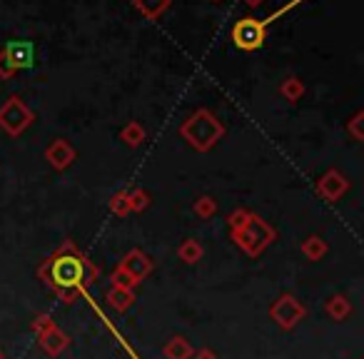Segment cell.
I'll use <instances>...</instances> for the list:
<instances>
[{"mask_svg":"<svg viewBox=\"0 0 364 359\" xmlns=\"http://www.w3.org/2000/svg\"><path fill=\"white\" fill-rule=\"evenodd\" d=\"M195 213L200 215V218H213L215 213H218V203H215L213 198H200L198 203H195Z\"/></svg>","mask_w":364,"mask_h":359,"instance_id":"21","label":"cell"},{"mask_svg":"<svg viewBox=\"0 0 364 359\" xmlns=\"http://www.w3.org/2000/svg\"><path fill=\"white\" fill-rule=\"evenodd\" d=\"M122 269H125L127 274H130L135 282H140V279H145L147 274H150V269H152V262H150V257L147 254H142L140 250H132L130 254L125 257V262L120 264Z\"/></svg>","mask_w":364,"mask_h":359,"instance_id":"10","label":"cell"},{"mask_svg":"<svg viewBox=\"0 0 364 359\" xmlns=\"http://www.w3.org/2000/svg\"><path fill=\"white\" fill-rule=\"evenodd\" d=\"M252 218V213H247V210H235L232 215H230V230H240V227H245L247 225V220Z\"/></svg>","mask_w":364,"mask_h":359,"instance_id":"24","label":"cell"},{"mask_svg":"<svg viewBox=\"0 0 364 359\" xmlns=\"http://www.w3.org/2000/svg\"><path fill=\"white\" fill-rule=\"evenodd\" d=\"M112 284H115V287H125V289H132V287H135V279H132L130 277V274H127L125 272V269H122V267H117L115 269V274H112Z\"/></svg>","mask_w":364,"mask_h":359,"instance_id":"23","label":"cell"},{"mask_svg":"<svg viewBox=\"0 0 364 359\" xmlns=\"http://www.w3.org/2000/svg\"><path fill=\"white\" fill-rule=\"evenodd\" d=\"M43 274L65 302H75V292H80L85 284L95 282L97 269L87 259H82L73 250V245H68L58 254H53L50 262L43 267Z\"/></svg>","mask_w":364,"mask_h":359,"instance_id":"1","label":"cell"},{"mask_svg":"<svg viewBox=\"0 0 364 359\" xmlns=\"http://www.w3.org/2000/svg\"><path fill=\"white\" fill-rule=\"evenodd\" d=\"M0 359H3V352H0Z\"/></svg>","mask_w":364,"mask_h":359,"instance_id":"29","label":"cell"},{"mask_svg":"<svg viewBox=\"0 0 364 359\" xmlns=\"http://www.w3.org/2000/svg\"><path fill=\"white\" fill-rule=\"evenodd\" d=\"M213 3H220V0H213Z\"/></svg>","mask_w":364,"mask_h":359,"instance_id":"30","label":"cell"},{"mask_svg":"<svg viewBox=\"0 0 364 359\" xmlns=\"http://www.w3.org/2000/svg\"><path fill=\"white\" fill-rule=\"evenodd\" d=\"M272 317L277 319V324H282L284 329H292L299 319L304 317V307L292 297V294H284L277 302L272 304Z\"/></svg>","mask_w":364,"mask_h":359,"instance_id":"6","label":"cell"},{"mask_svg":"<svg viewBox=\"0 0 364 359\" xmlns=\"http://www.w3.org/2000/svg\"><path fill=\"white\" fill-rule=\"evenodd\" d=\"M302 252L307 254L312 262H317V259H322L324 252H327V245H324V240H319V237H309V240H304Z\"/></svg>","mask_w":364,"mask_h":359,"instance_id":"16","label":"cell"},{"mask_svg":"<svg viewBox=\"0 0 364 359\" xmlns=\"http://www.w3.org/2000/svg\"><path fill=\"white\" fill-rule=\"evenodd\" d=\"M327 312L332 314L334 319H344L349 312H352V304L347 302V297H342V294H337V297L329 299L327 304Z\"/></svg>","mask_w":364,"mask_h":359,"instance_id":"17","label":"cell"},{"mask_svg":"<svg viewBox=\"0 0 364 359\" xmlns=\"http://www.w3.org/2000/svg\"><path fill=\"white\" fill-rule=\"evenodd\" d=\"M180 135L185 137L195 150L205 152L218 145V140L225 135V127L210 110H198L190 120H185V125L180 127Z\"/></svg>","mask_w":364,"mask_h":359,"instance_id":"2","label":"cell"},{"mask_svg":"<svg viewBox=\"0 0 364 359\" xmlns=\"http://www.w3.org/2000/svg\"><path fill=\"white\" fill-rule=\"evenodd\" d=\"M68 344H70V339H68L60 329L50 327V329H46V332H41V347L46 349L48 354H53V357H55V354H60Z\"/></svg>","mask_w":364,"mask_h":359,"instance_id":"11","label":"cell"},{"mask_svg":"<svg viewBox=\"0 0 364 359\" xmlns=\"http://www.w3.org/2000/svg\"><path fill=\"white\" fill-rule=\"evenodd\" d=\"M16 73H18V68L13 65L11 58H8L6 53L0 50V77H3V80H8V77H13Z\"/></svg>","mask_w":364,"mask_h":359,"instance_id":"25","label":"cell"},{"mask_svg":"<svg viewBox=\"0 0 364 359\" xmlns=\"http://www.w3.org/2000/svg\"><path fill=\"white\" fill-rule=\"evenodd\" d=\"M347 130L354 135V140H362V137H364L362 135V112H357V115L352 117V122L347 125Z\"/></svg>","mask_w":364,"mask_h":359,"instance_id":"26","label":"cell"},{"mask_svg":"<svg viewBox=\"0 0 364 359\" xmlns=\"http://www.w3.org/2000/svg\"><path fill=\"white\" fill-rule=\"evenodd\" d=\"M245 3H247L250 8H257V6H262L264 0H245Z\"/></svg>","mask_w":364,"mask_h":359,"instance_id":"28","label":"cell"},{"mask_svg":"<svg viewBox=\"0 0 364 359\" xmlns=\"http://www.w3.org/2000/svg\"><path fill=\"white\" fill-rule=\"evenodd\" d=\"M232 237H235V242L245 250V252L255 257V254H259L274 240V230L269 227L264 220H259L257 215H252L245 227L232 230Z\"/></svg>","mask_w":364,"mask_h":359,"instance_id":"3","label":"cell"},{"mask_svg":"<svg viewBox=\"0 0 364 359\" xmlns=\"http://www.w3.org/2000/svg\"><path fill=\"white\" fill-rule=\"evenodd\" d=\"M198 359H218V357H215V352H210V349H200Z\"/></svg>","mask_w":364,"mask_h":359,"instance_id":"27","label":"cell"},{"mask_svg":"<svg viewBox=\"0 0 364 359\" xmlns=\"http://www.w3.org/2000/svg\"><path fill=\"white\" fill-rule=\"evenodd\" d=\"M110 210L120 218H125L130 213V200H127V193H117L115 198L110 200Z\"/></svg>","mask_w":364,"mask_h":359,"instance_id":"22","label":"cell"},{"mask_svg":"<svg viewBox=\"0 0 364 359\" xmlns=\"http://www.w3.org/2000/svg\"><path fill=\"white\" fill-rule=\"evenodd\" d=\"M3 53L11 58L18 70H31L36 65V45L31 41H11L3 48Z\"/></svg>","mask_w":364,"mask_h":359,"instance_id":"8","label":"cell"},{"mask_svg":"<svg viewBox=\"0 0 364 359\" xmlns=\"http://www.w3.org/2000/svg\"><path fill=\"white\" fill-rule=\"evenodd\" d=\"M347 190H349L347 177L339 175L337 170L324 172V175L317 180V193L322 195L324 200H329V203H337V200L342 198V195L347 193Z\"/></svg>","mask_w":364,"mask_h":359,"instance_id":"7","label":"cell"},{"mask_svg":"<svg viewBox=\"0 0 364 359\" xmlns=\"http://www.w3.org/2000/svg\"><path fill=\"white\" fill-rule=\"evenodd\" d=\"M232 41L235 45L240 48V50H257V48H262L264 38H267V26H264L262 21H257V18H242V21H237L232 26Z\"/></svg>","mask_w":364,"mask_h":359,"instance_id":"5","label":"cell"},{"mask_svg":"<svg viewBox=\"0 0 364 359\" xmlns=\"http://www.w3.org/2000/svg\"><path fill=\"white\" fill-rule=\"evenodd\" d=\"M46 157L55 170H65V167H70L73 160H75V150H73V145L68 140L58 137V140L46 150Z\"/></svg>","mask_w":364,"mask_h":359,"instance_id":"9","label":"cell"},{"mask_svg":"<svg viewBox=\"0 0 364 359\" xmlns=\"http://www.w3.org/2000/svg\"><path fill=\"white\" fill-rule=\"evenodd\" d=\"M177 254H180L185 262H198L200 254H203V247H200V242H195V240H185V242L180 245V250H177Z\"/></svg>","mask_w":364,"mask_h":359,"instance_id":"18","label":"cell"},{"mask_svg":"<svg viewBox=\"0 0 364 359\" xmlns=\"http://www.w3.org/2000/svg\"><path fill=\"white\" fill-rule=\"evenodd\" d=\"M279 92H282L289 102H297L299 97L304 95V85L299 77H287V80L282 82V87H279Z\"/></svg>","mask_w":364,"mask_h":359,"instance_id":"15","label":"cell"},{"mask_svg":"<svg viewBox=\"0 0 364 359\" xmlns=\"http://www.w3.org/2000/svg\"><path fill=\"white\" fill-rule=\"evenodd\" d=\"M190 354H193V347L182 337H172V342L165 347L167 359H190Z\"/></svg>","mask_w":364,"mask_h":359,"instance_id":"14","label":"cell"},{"mask_svg":"<svg viewBox=\"0 0 364 359\" xmlns=\"http://www.w3.org/2000/svg\"><path fill=\"white\" fill-rule=\"evenodd\" d=\"M132 6L140 11V16H145L147 21H157L162 13L170 8V0H132Z\"/></svg>","mask_w":364,"mask_h":359,"instance_id":"12","label":"cell"},{"mask_svg":"<svg viewBox=\"0 0 364 359\" xmlns=\"http://www.w3.org/2000/svg\"><path fill=\"white\" fill-rule=\"evenodd\" d=\"M120 137H122V140H125L130 147H137L142 140H145V132H142V127L137 125V122H130V125H127L125 130L120 132Z\"/></svg>","mask_w":364,"mask_h":359,"instance_id":"19","label":"cell"},{"mask_svg":"<svg viewBox=\"0 0 364 359\" xmlns=\"http://www.w3.org/2000/svg\"><path fill=\"white\" fill-rule=\"evenodd\" d=\"M127 200H130V213H142V210L150 205V195L140 188L132 190V193H127Z\"/></svg>","mask_w":364,"mask_h":359,"instance_id":"20","label":"cell"},{"mask_svg":"<svg viewBox=\"0 0 364 359\" xmlns=\"http://www.w3.org/2000/svg\"><path fill=\"white\" fill-rule=\"evenodd\" d=\"M132 289H125V287H115L112 284V289H110V294H107V302L112 304V307L117 309V312H125L127 307L132 304Z\"/></svg>","mask_w":364,"mask_h":359,"instance_id":"13","label":"cell"},{"mask_svg":"<svg viewBox=\"0 0 364 359\" xmlns=\"http://www.w3.org/2000/svg\"><path fill=\"white\" fill-rule=\"evenodd\" d=\"M33 110L21 100V97H11L6 105L0 107V127L8 132V135L18 137L23 130L33 125Z\"/></svg>","mask_w":364,"mask_h":359,"instance_id":"4","label":"cell"}]
</instances>
